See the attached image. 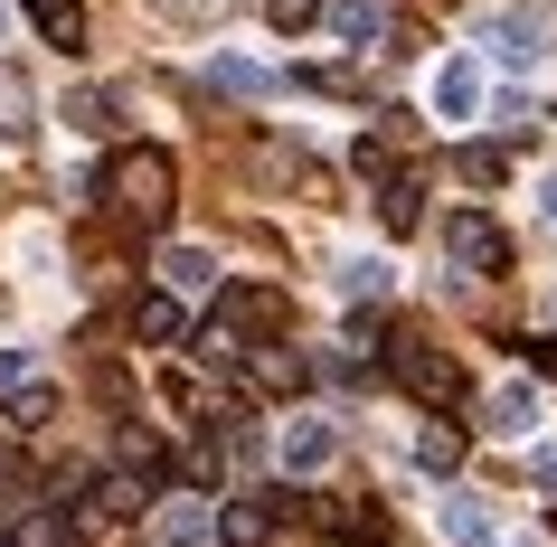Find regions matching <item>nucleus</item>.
<instances>
[{"label":"nucleus","instance_id":"9d476101","mask_svg":"<svg viewBox=\"0 0 557 547\" xmlns=\"http://www.w3.org/2000/svg\"><path fill=\"white\" fill-rule=\"evenodd\" d=\"M20 10L38 20V38H48V48H66V58L86 48V10H76V0H20Z\"/></svg>","mask_w":557,"mask_h":547},{"label":"nucleus","instance_id":"ddd939ff","mask_svg":"<svg viewBox=\"0 0 557 547\" xmlns=\"http://www.w3.org/2000/svg\"><path fill=\"white\" fill-rule=\"evenodd\" d=\"M379 217L407 236L416 217H425V179H416V171H387V179H379Z\"/></svg>","mask_w":557,"mask_h":547},{"label":"nucleus","instance_id":"7c9ffc66","mask_svg":"<svg viewBox=\"0 0 557 547\" xmlns=\"http://www.w3.org/2000/svg\"><path fill=\"white\" fill-rule=\"evenodd\" d=\"M548 217H557V179H548Z\"/></svg>","mask_w":557,"mask_h":547},{"label":"nucleus","instance_id":"c756f323","mask_svg":"<svg viewBox=\"0 0 557 547\" xmlns=\"http://www.w3.org/2000/svg\"><path fill=\"white\" fill-rule=\"evenodd\" d=\"M539 482H557V444H539Z\"/></svg>","mask_w":557,"mask_h":547},{"label":"nucleus","instance_id":"f8f14e48","mask_svg":"<svg viewBox=\"0 0 557 547\" xmlns=\"http://www.w3.org/2000/svg\"><path fill=\"white\" fill-rule=\"evenodd\" d=\"M444 538H454V547H492V538H500V519L482 510L472 490H454V500H444Z\"/></svg>","mask_w":557,"mask_h":547},{"label":"nucleus","instance_id":"6e6552de","mask_svg":"<svg viewBox=\"0 0 557 547\" xmlns=\"http://www.w3.org/2000/svg\"><path fill=\"white\" fill-rule=\"evenodd\" d=\"M435 114L444 123H472V114H482V66H472V58H444L435 66Z\"/></svg>","mask_w":557,"mask_h":547},{"label":"nucleus","instance_id":"a211bd4d","mask_svg":"<svg viewBox=\"0 0 557 547\" xmlns=\"http://www.w3.org/2000/svg\"><path fill=\"white\" fill-rule=\"evenodd\" d=\"M10 547H76V519L66 510H20L10 519Z\"/></svg>","mask_w":557,"mask_h":547},{"label":"nucleus","instance_id":"bb28decb","mask_svg":"<svg viewBox=\"0 0 557 547\" xmlns=\"http://www.w3.org/2000/svg\"><path fill=\"white\" fill-rule=\"evenodd\" d=\"M104 114H114V104H104V95H66V123H76V133H104Z\"/></svg>","mask_w":557,"mask_h":547},{"label":"nucleus","instance_id":"6ab92c4d","mask_svg":"<svg viewBox=\"0 0 557 547\" xmlns=\"http://www.w3.org/2000/svg\"><path fill=\"white\" fill-rule=\"evenodd\" d=\"M246 377H256L264 397H302V377H312V359H294V349H274V359H246Z\"/></svg>","mask_w":557,"mask_h":547},{"label":"nucleus","instance_id":"b1692460","mask_svg":"<svg viewBox=\"0 0 557 547\" xmlns=\"http://www.w3.org/2000/svg\"><path fill=\"white\" fill-rule=\"evenodd\" d=\"M341 293H350V302H387V264H379V256L341 264Z\"/></svg>","mask_w":557,"mask_h":547},{"label":"nucleus","instance_id":"f3484780","mask_svg":"<svg viewBox=\"0 0 557 547\" xmlns=\"http://www.w3.org/2000/svg\"><path fill=\"white\" fill-rule=\"evenodd\" d=\"M529 425H539V387H520V377H510V387H492V434H510V444H520Z\"/></svg>","mask_w":557,"mask_h":547},{"label":"nucleus","instance_id":"5701e85b","mask_svg":"<svg viewBox=\"0 0 557 547\" xmlns=\"http://www.w3.org/2000/svg\"><path fill=\"white\" fill-rule=\"evenodd\" d=\"M208 86H227V95H274V76H264V66H246V58H218V66H208Z\"/></svg>","mask_w":557,"mask_h":547},{"label":"nucleus","instance_id":"aec40b11","mask_svg":"<svg viewBox=\"0 0 557 547\" xmlns=\"http://www.w3.org/2000/svg\"><path fill=\"white\" fill-rule=\"evenodd\" d=\"M133 331H143V340H151V349H171V340H180V331H189V312H180L171 293H151L143 312H133Z\"/></svg>","mask_w":557,"mask_h":547},{"label":"nucleus","instance_id":"20e7f679","mask_svg":"<svg viewBox=\"0 0 557 547\" xmlns=\"http://www.w3.org/2000/svg\"><path fill=\"white\" fill-rule=\"evenodd\" d=\"M331 453H341V425L331 415H294V425L274 434V462L284 472H331Z\"/></svg>","mask_w":557,"mask_h":547},{"label":"nucleus","instance_id":"2f4dec72","mask_svg":"<svg viewBox=\"0 0 557 547\" xmlns=\"http://www.w3.org/2000/svg\"><path fill=\"white\" fill-rule=\"evenodd\" d=\"M0 38H10V10H0Z\"/></svg>","mask_w":557,"mask_h":547},{"label":"nucleus","instance_id":"412c9836","mask_svg":"<svg viewBox=\"0 0 557 547\" xmlns=\"http://www.w3.org/2000/svg\"><path fill=\"white\" fill-rule=\"evenodd\" d=\"M416 462H425V472H454V462H463V425H425L416 434Z\"/></svg>","mask_w":557,"mask_h":547},{"label":"nucleus","instance_id":"dca6fc26","mask_svg":"<svg viewBox=\"0 0 557 547\" xmlns=\"http://www.w3.org/2000/svg\"><path fill=\"white\" fill-rule=\"evenodd\" d=\"M322 20H331V38H341V48H379V29H387L379 0H331Z\"/></svg>","mask_w":557,"mask_h":547},{"label":"nucleus","instance_id":"f03ea898","mask_svg":"<svg viewBox=\"0 0 557 547\" xmlns=\"http://www.w3.org/2000/svg\"><path fill=\"white\" fill-rule=\"evenodd\" d=\"M444 256L463 264V274H500V264H510V236H500L482 208H454V217H444Z\"/></svg>","mask_w":557,"mask_h":547},{"label":"nucleus","instance_id":"7ed1b4c3","mask_svg":"<svg viewBox=\"0 0 557 547\" xmlns=\"http://www.w3.org/2000/svg\"><path fill=\"white\" fill-rule=\"evenodd\" d=\"M397 377H407V397H425V406L463 397V369H454L444 349H425V340H397Z\"/></svg>","mask_w":557,"mask_h":547},{"label":"nucleus","instance_id":"1a4fd4ad","mask_svg":"<svg viewBox=\"0 0 557 547\" xmlns=\"http://www.w3.org/2000/svg\"><path fill=\"white\" fill-rule=\"evenodd\" d=\"M482 48H492L500 66H529V58H539V20H520V10H500V20H482Z\"/></svg>","mask_w":557,"mask_h":547},{"label":"nucleus","instance_id":"4468645a","mask_svg":"<svg viewBox=\"0 0 557 547\" xmlns=\"http://www.w3.org/2000/svg\"><path fill=\"white\" fill-rule=\"evenodd\" d=\"M38 133V104H29V76L20 66H0V142H29Z\"/></svg>","mask_w":557,"mask_h":547},{"label":"nucleus","instance_id":"393cba45","mask_svg":"<svg viewBox=\"0 0 557 547\" xmlns=\"http://www.w3.org/2000/svg\"><path fill=\"white\" fill-rule=\"evenodd\" d=\"M331 547H387V519H379V510H350V519H331Z\"/></svg>","mask_w":557,"mask_h":547},{"label":"nucleus","instance_id":"c85d7f7f","mask_svg":"<svg viewBox=\"0 0 557 547\" xmlns=\"http://www.w3.org/2000/svg\"><path fill=\"white\" fill-rule=\"evenodd\" d=\"M20 377H29V359H20V349H0V387H20Z\"/></svg>","mask_w":557,"mask_h":547},{"label":"nucleus","instance_id":"4be33fe9","mask_svg":"<svg viewBox=\"0 0 557 547\" xmlns=\"http://www.w3.org/2000/svg\"><path fill=\"white\" fill-rule=\"evenodd\" d=\"M454 171H463L472 189H500V171H510V151H492V142H463V151H454Z\"/></svg>","mask_w":557,"mask_h":547},{"label":"nucleus","instance_id":"a878e982","mask_svg":"<svg viewBox=\"0 0 557 547\" xmlns=\"http://www.w3.org/2000/svg\"><path fill=\"white\" fill-rule=\"evenodd\" d=\"M322 10H331V0H264V20H274L284 38H302L312 20H322Z\"/></svg>","mask_w":557,"mask_h":547},{"label":"nucleus","instance_id":"9b49d317","mask_svg":"<svg viewBox=\"0 0 557 547\" xmlns=\"http://www.w3.org/2000/svg\"><path fill=\"white\" fill-rule=\"evenodd\" d=\"M48 415H58V387H48V377H38V387H29V377H20V387L0 397V425H10V434H38V425H48Z\"/></svg>","mask_w":557,"mask_h":547},{"label":"nucleus","instance_id":"2eb2a0df","mask_svg":"<svg viewBox=\"0 0 557 547\" xmlns=\"http://www.w3.org/2000/svg\"><path fill=\"white\" fill-rule=\"evenodd\" d=\"M218 538L227 547H264L274 538V500H227V510H218Z\"/></svg>","mask_w":557,"mask_h":547},{"label":"nucleus","instance_id":"39448f33","mask_svg":"<svg viewBox=\"0 0 557 547\" xmlns=\"http://www.w3.org/2000/svg\"><path fill=\"white\" fill-rule=\"evenodd\" d=\"M208 529H218V510H208L199 490H171V500L151 510V547H199Z\"/></svg>","mask_w":557,"mask_h":547},{"label":"nucleus","instance_id":"423d86ee","mask_svg":"<svg viewBox=\"0 0 557 547\" xmlns=\"http://www.w3.org/2000/svg\"><path fill=\"white\" fill-rule=\"evenodd\" d=\"M151 274H161V293H171V302L218 293V256H208V246H161V264H151Z\"/></svg>","mask_w":557,"mask_h":547},{"label":"nucleus","instance_id":"0eeeda50","mask_svg":"<svg viewBox=\"0 0 557 547\" xmlns=\"http://www.w3.org/2000/svg\"><path fill=\"white\" fill-rule=\"evenodd\" d=\"M208 321H227L236 340H256V331H274V321H284V302H274V284H227Z\"/></svg>","mask_w":557,"mask_h":547},{"label":"nucleus","instance_id":"cd10ccee","mask_svg":"<svg viewBox=\"0 0 557 547\" xmlns=\"http://www.w3.org/2000/svg\"><path fill=\"white\" fill-rule=\"evenodd\" d=\"M520 359H529V377H557V340H520Z\"/></svg>","mask_w":557,"mask_h":547},{"label":"nucleus","instance_id":"f257e3e1","mask_svg":"<svg viewBox=\"0 0 557 547\" xmlns=\"http://www.w3.org/2000/svg\"><path fill=\"white\" fill-rule=\"evenodd\" d=\"M104 199H114L123 227H171V199H180V161L161 142H123L114 161H104Z\"/></svg>","mask_w":557,"mask_h":547}]
</instances>
